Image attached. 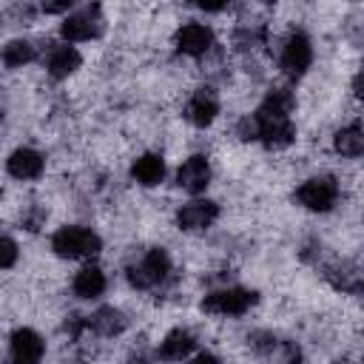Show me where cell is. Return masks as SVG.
<instances>
[{"label": "cell", "instance_id": "obj_13", "mask_svg": "<svg viewBox=\"0 0 364 364\" xmlns=\"http://www.w3.org/2000/svg\"><path fill=\"white\" fill-rule=\"evenodd\" d=\"M80 63H82L80 51H77L74 46H68V43H57V46H51L48 54H46V68H48V74H51L54 80L71 77V74L80 68Z\"/></svg>", "mask_w": 364, "mask_h": 364}, {"label": "cell", "instance_id": "obj_9", "mask_svg": "<svg viewBox=\"0 0 364 364\" xmlns=\"http://www.w3.org/2000/svg\"><path fill=\"white\" fill-rule=\"evenodd\" d=\"M216 114H219V97H216V91L208 88V85L196 88L191 94L188 105H185V119L191 125H196V128H208L216 119Z\"/></svg>", "mask_w": 364, "mask_h": 364}, {"label": "cell", "instance_id": "obj_21", "mask_svg": "<svg viewBox=\"0 0 364 364\" xmlns=\"http://www.w3.org/2000/svg\"><path fill=\"white\" fill-rule=\"evenodd\" d=\"M34 57H37V48H34L28 40H9V43L3 46V54H0V60H3L9 68H23V65H28Z\"/></svg>", "mask_w": 364, "mask_h": 364}, {"label": "cell", "instance_id": "obj_10", "mask_svg": "<svg viewBox=\"0 0 364 364\" xmlns=\"http://www.w3.org/2000/svg\"><path fill=\"white\" fill-rule=\"evenodd\" d=\"M176 185L188 193H202L210 185V162L202 154L188 156L176 171Z\"/></svg>", "mask_w": 364, "mask_h": 364}, {"label": "cell", "instance_id": "obj_7", "mask_svg": "<svg viewBox=\"0 0 364 364\" xmlns=\"http://www.w3.org/2000/svg\"><path fill=\"white\" fill-rule=\"evenodd\" d=\"M313 63V46L307 40V34L301 31H293L284 46H282V54H279V65L287 77H301Z\"/></svg>", "mask_w": 364, "mask_h": 364}, {"label": "cell", "instance_id": "obj_23", "mask_svg": "<svg viewBox=\"0 0 364 364\" xmlns=\"http://www.w3.org/2000/svg\"><path fill=\"white\" fill-rule=\"evenodd\" d=\"M74 6V0H40V9L46 11V14H63V11H68Z\"/></svg>", "mask_w": 364, "mask_h": 364}, {"label": "cell", "instance_id": "obj_25", "mask_svg": "<svg viewBox=\"0 0 364 364\" xmlns=\"http://www.w3.org/2000/svg\"><path fill=\"white\" fill-rule=\"evenodd\" d=\"M264 3H273V0H264Z\"/></svg>", "mask_w": 364, "mask_h": 364}, {"label": "cell", "instance_id": "obj_6", "mask_svg": "<svg viewBox=\"0 0 364 364\" xmlns=\"http://www.w3.org/2000/svg\"><path fill=\"white\" fill-rule=\"evenodd\" d=\"M102 23H105V20H102L100 6H97V3H91V6H85V9L74 11V14H68V17L63 20L60 31H63L65 43H85V40L100 37Z\"/></svg>", "mask_w": 364, "mask_h": 364}, {"label": "cell", "instance_id": "obj_19", "mask_svg": "<svg viewBox=\"0 0 364 364\" xmlns=\"http://www.w3.org/2000/svg\"><path fill=\"white\" fill-rule=\"evenodd\" d=\"M327 282L341 293H358L361 290V270L353 262H338L327 267Z\"/></svg>", "mask_w": 364, "mask_h": 364}, {"label": "cell", "instance_id": "obj_20", "mask_svg": "<svg viewBox=\"0 0 364 364\" xmlns=\"http://www.w3.org/2000/svg\"><path fill=\"white\" fill-rule=\"evenodd\" d=\"M333 148L341 154V156H361V151H364V134H361V125L358 122H350V125H344V128H338L336 131V136H333Z\"/></svg>", "mask_w": 364, "mask_h": 364}, {"label": "cell", "instance_id": "obj_12", "mask_svg": "<svg viewBox=\"0 0 364 364\" xmlns=\"http://www.w3.org/2000/svg\"><path fill=\"white\" fill-rule=\"evenodd\" d=\"M43 168H46V159H43V154L34 151V148H17V151H11L9 159H6L9 176H14V179H20V182L37 179V176L43 173Z\"/></svg>", "mask_w": 364, "mask_h": 364}, {"label": "cell", "instance_id": "obj_15", "mask_svg": "<svg viewBox=\"0 0 364 364\" xmlns=\"http://www.w3.org/2000/svg\"><path fill=\"white\" fill-rule=\"evenodd\" d=\"M105 287H108V279H105V273L97 264L80 267L77 276H74V282H71V290L80 299H100L105 293Z\"/></svg>", "mask_w": 364, "mask_h": 364}, {"label": "cell", "instance_id": "obj_3", "mask_svg": "<svg viewBox=\"0 0 364 364\" xmlns=\"http://www.w3.org/2000/svg\"><path fill=\"white\" fill-rule=\"evenodd\" d=\"M168 276H171V256L165 247H151L134 264H128V282L139 290L159 287Z\"/></svg>", "mask_w": 364, "mask_h": 364}, {"label": "cell", "instance_id": "obj_1", "mask_svg": "<svg viewBox=\"0 0 364 364\" xmlns=\"http://www.w3.org/2000/svg\"><path fill=\"white\" fill-rule=\"evenodd\" d=\"M293 111V94L287 88H276L264 97V102L256 108L253 122H256V142H262L264 148H287L296 139V128L290 119Z\"/></svg>", "mask_w": 364, "mask_h": 364}, {"label": "cell", "instance_id": "obj_16", "mask_svg": "<svg viewBox=\"0 0 364 364\" xmlns=\"http://www.w3.org/2000/svg\"><path fill=\"white\" fill-rule=\"evenodd\" d=\"M85 327L94 330L97 336L114 338V336H119V333L128 327V318H125V313L117 310V307H100L97 313H91V316L85 318Z\"/></svg>", "mask_w": 364, "mask_h": 364}, {"label": "cell", "instance_id": "obj_24", "mask_svg": "<svg viewBox=\"0 0 364 364\" xmlns=\"http://www.w3.org/2000/svg\"><path fill=\"white\" fill-rule=\"evenodd\" d=\"M193 3H196L202 11H222L230 0H193Z\"/></svg>", "mask_w": 364, "mask_h": 364}, {"label": "cell", "instance_id": "obj_17", "mask_svg": "<svg viewBox=\"0 0 364 364\" xmlns=\"http://www.w3.org/2000/svg\"><path fill=\"white\" fill-rule=\"evenodd\" d=\"M193 347H196L193 333L185 330V327H176V330H171V333L162 338L159 355L168 358V361H182V358H191V355H193Z\"/></svg>", "mask_w": 364, "mask_h": 364}, {"label": "cell", "instance_id": "obj_5", "mask_svg": "<svg viewBox=\"0 0 364 364\" xmlns=\"http://www.w3.org/2000/svg\"><path fill=\"white\" fill-rule=\"evenodd\" d=\"M296 202L307 210H316V213H327L333 210V205L338 202V182L333 176H310L307 182L299 185L296 191Z\"/></svg>", "mask_w": 364, "mask_h": 364}, {"label": "cell", "instance_id": "obj_4", "mask_svg": "<svg viewBox=\"0 0 364 364\" xmlns=\"http://www.w3.org/2000/svg\"><path fill=\"white\" fill-rule=\"evenodd\" d=\"M256 293L247 290V287H219V290H210L205 299H202V310L210 313V316H245L253 304H256Z\"/></svg>", "mask_w": 364, "mask_h": 364}, {"label": "cell", "instance_id": "obj_11", "mask_svg": "<svg viewBox=\"0 0 364 364\" xmlns=\"http://www.w3.org/2000/svg\"><path fill=\"white\" fill-rule=\"evenodd\" d=\"M176 51L179 54H188V57H202L210 51L213 46V31L205 26V23H185L179 31H176Z\"/></svg>", "mask_w": 364, "mask_h": 364}, {"label": "cell", "instance_id": "obj_2", "mask_svg": "<svg viewBox=\"0 0 364 364\" xmlns=\"http://www.w3.org/2000/svg\"><path fill=\"white\" fill-rule=\"evenodd\" d=\"M102 247V239L82 225H65L51 236V250L60 259H91Z\"/></svg>", "mask_w": 364, "mask_h": 364}, {"label": "cell", "instance_id": "obj_8", "mask_svg": "<svg viewBox=\"0 0 364 364\" xmlns=\"http://www.w3.org/2000/svg\"><path fill=\"white\" fill-rule=\"evenodd\" d=\"M216 216H219V205L216 202H210V199H193V202H188V205H182L176 210V225H179V230L193 233V230L210 228L216 222Z\"/></svg>", "mask_w": 364, "mask_h": 364}, {"label": "cell", "instance_id": "obj_18", "mask_svg": "<svg viewBox=\"0 0 364 364\" xmlns=\"http://www.w3.org/2000/svg\"><path fill=\"white\" fill-rule=\"evenodd\" d=\"M131 176L145 185V188H154L165 179V159L159 154H142L134 165H131Z\"/></svg>", "mask_w": 364, "mask_h": 364}, {"label": "cell", "instance_id": "obj_14", "mask_svg": "<svg viewBox=\"0 0 364 364\" xmlns=\"http://www.w3.org/2000/svg\"><path fill=\"white\" fill-rule=\"evenodd\" d=\"M43 338L31 330V327H20V330H14L11 333V338H9V353H11V358L14 361H20V364H28V361H40L43 358Z\"/></svg>", "mask_w": 364, "mask_h": 364}, {"label": "cell", "instance_id": "obj_22", "mask_svg": "<svg viewBox=\"0 0 364 364\" xmlns=\"http://www.w3.org/2000/svg\"><path fill=\"white\" fill-rule=\"evenodd\" d=\"M17 256H20L17 242H14L11 236H0V270L14 267V264H17Z\"/></svg>", "mask_w": 364, "mask_h": 364}]
</instances>
